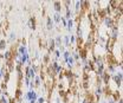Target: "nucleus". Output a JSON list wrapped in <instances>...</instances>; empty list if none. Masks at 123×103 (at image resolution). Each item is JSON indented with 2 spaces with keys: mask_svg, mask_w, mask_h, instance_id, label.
<instances>
[{
  "mask_svg": "<svg viewBox=\"0 0 123 103\" xmlns=\"http://www.w3.org/2000/svg\"><path fill=\"white\" fill-rule=\"evenodd\" d=\"M120 34H121V27L114 26L112 29L110 30V33H109V36H108V39H109L110 42H112V43H116Z\"/></svg>",
  "mask_w": 123,
  "mask_h": 103,
  "instance_id": "f257e3e1",
  "label": "nucleus"
},
{
  "mask_svg": "<svg viewBox=\"0 0 123 103\" xmlns=\"http://www.w3.org/2000/svg\"><path fill=\"white\" fill-rule=\"evenodd\" d=\"M111 79L115 82V84H116V87H117V90L121 91V88H122V79H123L122 70L118 69V71H116V75L111 76Z\"/></svg>",
  "mask_w": 123,
  "mask_h": 103,
  "instance_id": "f03ea898",
  "label": "nucleus"
},
{
  "mask_svg": "<svg viewBox=\"0 0 123 103\" xmlns=\"http://www.w3.org/2000/svg\"><path fill=\"white\" fill-rule=\"evenodd\" d=\"M102 21H103L104 26H105L107 29H109V30H111L114 26H115V19H114L112 17H110V15L104 17V18L102 19Z\"/></svg>",
  "mask_w": 123,
  "mask_h": 103,
  "instance_id": "7ed1b4c3",
  "label": "nucleus"
},
{
  "mask_svg": "<svg viewBox=\"0 0 123 103\" xmlns=\"http://www.w3.org/2000/svg\"><path fill=\"white\" fill-rule=\"evenodd\" d=\"M2 55H4V60H5V63L13 60V52H12L11 50H5Z\"/></svg>",
  "mask_w": 123,
  "mask_h": 103,
  "instance_id": "20e7f679",
  "label": "nucleus"
},
{
  "mask_svg": "<svg viewBox=\"0 0 123 103\" xmlns=\"http://www.w3.org/2000/svg\"><path fill=\"white\" fill-rule=\"evenodd\" d=\"M27 26H29L32 31H34V30L37 29V20H36L34 17H30V19L27 20Z\"/></svg>",
  "mask_w": 123,
  "mask_h": 103,
  "instance_id": "39448f33",
  "label": "nucleus"
},
{
  "mask_svg": "<svg viewBox=\"0 0 123 103\" xmlns=\"http://www.w3.org/2000/svg\"><path fill=\"white\" fill-rule=\"evenodd\" d=\"M47 50H49V53L53 52L56 50V44H55V39L53 38H50L49 42H47Z\"/></svg>",
  "mask_w": 123,
  "mask_h": 103,
  "instance_id": "423d86ee",
  "label": "nucleus"
},
{
  "mask_svg": "<svg viewBox=\"0 0 123 103\" xmlns=\"http://www.w3.org/2000/svg\"><path fill=\"white\" fill-rule=\"evenodd\" d=\"M27 94H29V98H30V101H37V98L39 97L38 96V92L37 91H34V90H31V91H27Z\"/></svg>",
  "mask_w": 123,
  "mask_h": 103,
  "instance_id": "0eeeda50",
  "label": "nucleus"
},
{
  "mask_svg": "<svg viewBox=\"0 0 123 103\" xmlns=\"http://www.w3.org/2000/svg\"><path fill=\"white\" fill-rule=\"evenodd\" d=\"M53 25H55V23H53L52 18H51V17H47V18H46V26H47V30H49V31H52V30H53Z\"/></svg>",
  "mask_w": 123,
  "mask_h": 103,
  "instance_id": "6e6552de",
  "label": "nucleus"
},
{
  "mask_svg": "<svg viewBox=\"0 0 123 103\" xmlns=\"http://www.w3.org/2000/svg\"><path fill=\"white\" fill-rule=\"evenodd\" d=\"M29 58H30L29 52H26V53H24V55L20 56V64H21V66H23V65H26V62H27Z\"/></svg>",
  "mask_w": 123,
  "mask_h": 103,
  "instance_id": "1a4fd4ad",
  "label": "nucleus"
},
{
  "mask_svg": "<svg viewBox=\"0 0 123 103\" xmlns=\"http://www.w3.org/2000/svg\"><path fill=\"white\" fill-rule=\"evenodd\" d=\"M52 6H53L56 13H61L62 12V2L61 1H55V2L52 4Z\"/></svg>",
  "mask_w": 123,
  "mask_h": 103,
  "instance_id": "9d476101",
  "label": "nucleus"
},
{
  "mask_svg": "<svg viewBox=\"0 0 123 103\" xmlns=\"http://www.w3.org/2000/svg\"><path fill=\"white\" fill-rule=\"evenodd\" d=\"M74 25H75V20H74V19H68V20H66V29H68L69 32L72 31Z\"/></svg>",
  "mask_w": 123,
  "mask_h": 103,
  "instance_id": "9b49d317",
  "label": "nucleus"
},
{
  "mask_svg": "<svg viewBox=\"0 0 123 103\" xmlns=\"http://www.w3.org/2000/svg\"><path fill=\"white\" fill-rule=\"evenodd\" d=\"M33 83H34V88H40V85H42V78H40V76H36L34 77V79H33Z\"/></svg>",
  "mask_w": 123,
  "mask_h": 103,
  "instance_id": "f8f14e48",
  "label": "nucleus"
},
{
  "mask_svg": "<svg viewBox=\"0 0 123 103\" xmlns=\"http://www.w3.org/2000/svg\"><path fill=\"white\" fill-rule=\"evenodd\" d=\"M64 18H65L66 20L74 18V12L71 11V8H66V10H65V15H64Z\"/></svg>",
  "mask_w": 123,
  "mask_h": 103,
  "instance_id": "ddd939ff",
  "label": "nucleus"
},
{
  "mask_svg": "<svg viewBox=\"0 0 123 103\" xmlns=\"http://www.w3.org/2000/svg\"><path fill=\"white\" fill-rule=\"evenodd\" d=\"M61 13H53V15H52V20H53V23H56V24H59L61 23Z\"/></svg>",
  "mask_w": 123,
  "mask_h": 103,
  "instance_id": "4468645a",
  "label": "nucleus"
},
{
  "mask_svg": "<svg viewBox=\"0 0 123 103\" xmlns=\"http://www.w3.org/2000/svg\"><path fill=\"white\" fill-rule=\"evenodd\" d=\"M50 62H51V59H50V53L47 52V53H45L44 56H43V65H49L50 64Z\"/></svg>",
  "mask_w": 123,
  "mask_h": 103,
  "instance_id": "2eb2a0df",
  "label": "nucleus"
},
{
  "mask_svg": "<svg viewBox=\"0 0 123 103\" xmlns=\"http://www.w3.org/2000/svg\"><path fill=\"white\" fill-rule=\"evenodd\" d=\"M62 42H63V44H64V47H69V46H70V40H69V34L64 36V37H63V39H62Z\"/></svg>",
  "mask_w": 123,
  "mask_h": 103,
  "instance_id": "dca6fc26",
  "label": "nucleus"
},
{
  "mask_svg": "<svg viewBox=\"0 0 123 103\" xmlns=\"http://www.w3.org/2000/svg\"><path fill=\"white\" fill-rule=\"evenodd\" d=\"M21 96H23V91H21V89H17L15 90V94H14V98L15 100H21Z\"/></svg>",
  "mask_w": 123,
  "mask_h": 103,
  "instance_id": "f3484780",
  "label": "nucleus"
},
{
  "mask_svg": "<svg viewBox=\"0 0 123 103\" xmlns=\"http://www.w3.org/2000/svg\"><path fill=\"white\" fill-rule=\"evenodd\" d=\"M15 39H17V34H15L14 32H11L10 36H8V40H6V42H8V43H13V42H15Z\"/></svg>",
  "mask_w": 123,
  "mask_h": 103,
  "instance_id": "a211bd4d",
  "label": "nucleus"
},
{
  "mask_svg": "<svg viewBox=\"0 0 123 103\" xmlns=\"http://www.w3.org/2000/svg\"><path fill=\"white\" fill-rule=\"evenodd\" d=\"M55 44H56V46H57L58 49L62 46L63 42H62V37H61V36H57V37L55 38Z\"/></svg>",
  "mask_w": 123,
  "mask_h": 103,
  "instance_id": "6ab92c4d",
  "label": "nucleus"
},
{
  "mask_svg": "<svg viewBox=\"0 0 123 103\" xmlns=\"http://www.w3.org/2000/svg\"><path fill=\"white\" fill-rule=\"evenodd\" d=\"M6 46H7V42L2 38V39H0V50L1 51H5L6 50Z\"/></svg>",
  "mask_w": 123,
  "mask_h": 103,
  "instance_id": "aec40b11",
  "label": "nucleus"
},
{
  "mask_svg": "<svg viewBox=\"0 0 123 103\" xmlns=\"http://www.w3.org/2000/svg\"><path fill=\"white\" fill-rule=\"evenodd\" d=\"M79 11H80V0L75 2V12L77 14H79Z\"/></svg>",
  "mask_w": 123,
  "mask_h": 103,
  "instance_id": "412c9836",
  "label": "nucleus"
},
{
  "mask_svg": "<svg viewBox=\"0 0 123 103\" xmlns=\"http://www.w3.org/2000/svg\"><path fill=\"white\" fill-rule=\"evenodd\" d=\"M70 55H71V53H70V50H65V51L62 53V56H63V62H65V59L68 58Z\"/></svg>",
  "mask_w": 123,
  "mask_h": 103,
  "instance_id": "4be33fe9",
  "label": "nucleus"
},
{
  "mask_svg": "<svg viewBox=\"0 0 123 103\" xmlns=\"http://www.w3.org/2000/svg\"><path fill=\"white\" fill-rule=\"evenodd\" d=\"M62 6H64L65 10H66V8H70V7H71V1H70V0H66V1L62 2Z\"/></svg>",
  "mask_w": 123,
  "mask_h": 103,
  "instance_id": "5701e85b",
  "label": "nucleus"
},
{
  "mask_svg": "<svg viewBox=\"0 0 123 103\" xmlns=\"http://www.w3.org/2000/svg\"><path fill=\"white\" fill-rule=\"evenodd\" d=\"M69 40H70V45H74L76 43V36H75V34L69 36Z\"/></svg>",
  "mask_w": 123,
  "mask_h": 103,
  "instance_id": "b1692460",
  "label": "nucleus"
},
{
  "mask_svg": "<svg viewBox=\"0 0 123 103\" xmlns=\"http://www.w3.org/2000/svg\"><path fill=\"white\" fill-rule=\"evenodd\" d=\"M0 103H10V101H8V98L6 97V96H4L2 94L0 95Z\"/></svg>",
  "mask_w": 123,
  "mask_h": 103,
  "instance_id": "393cba45",
  "label": "nucleus"
},
{
  "mask_svg": "<svg viewBox=\"0 0 123 103\" xmlns=\"http://www.w3.org/2000/svg\"><path fill=\"white\" fill-rule=\"evenodd\" d=\"M53 53H55V57H56L55 59H57V60H58V59L61 58V52H59V50H58V49H56V50L53 51Z\"/></svg>",
  "mask_w": 123,
  "mask_h": 103,
  "instance_id": "a878e982",
  "label": "nucleus"
},
{
  "mask_svg": "<svg viewBox=\"0 0 123 103\" xmlns=\"http://www.w3.org/2000/svg\"><path fill=\"white\" fill-rule=\"evenodd\" d=\"M2 78H4V83H6V84H7V82L10 81V74H8V72H6V74L2 76Z\"/></svg>",
  "mask_w": 123,
  "mask_h": 103,
  "instance_id": "bb28decb",
  "label": "nucleus"
},
{
  "mask_svg": "<svg viewBox=\"0 0 123 103\" xmlns=\"http://www.w3.org/2000/svg\"><path fill=\"white\" fill-rule=\"evenodd\" d=\"M45 97H38L37 98V103H45Z\"/></svg>",
  "mask_w": 123,
  "mask_h": 103,
  "instance_id": "cd10ccee",
  "label": "nucleus"
},
{
  "mask_svg": "<svg viewBox=\"0 0 123 103\" xmlns=\"http://www.w3.org/2000/svg\"><path fill=\"white\" fill-rule=\"evenodd\" d=\"M55 102L56 103H62V98L59 97V96H57V97L55 98Z\"/></svg>",
  "mask_w": 123,
  "mask_h": 103,
  "instance_id": "c85d7f7f",
  "label": "nucleus"
},
{
  "mask_svg": "<svg viewBox=\"0 0 123 103\" xmlns=\"http://www.w3.org/2000/svg\"><path fill=\"white\" fill-rule=\"evenodd\" d=\"M107 103H116V102H115L111 97H108V98H107Z\"/></svg>",
  "mask_w": 123,
  "mask_h": 103,
  "instance_id": "c756f323",
  "label": "nucleus"
},
{
  "mask_svg": "<svg viewBox=\"0 0 123 103\" xmlns=\"http://www.w3.org/2000/svg\"><path fill=\"white\" fill-rule=\"evenodd\" d=\"M82 103H89V102H88V101H86V98H85V97H84V98H83V100H82Z\"/></svg>",
  "mask_w": 123,
  "mask_h": 103,
  "instance_id": "7c9ffc66",
  "label": "nucleus"
},
{
  "mask_svg": "<svg viewBox=\"0 0 123 103\" xmlns=\"http://www.w3.org/2000/svg\"><path fill=\"white\" fill-rule=\"evenodd\" d=\"M0 60H4V55L2 53H0Z\"/></svg>",
  "mask_w": 123,
  "mask_h": 103,
  "instance_id": "2f4dec72",
  "label": "nucleus"
},
{
  "mask_svg": "<svg viewBox=\"0 0 123 103\" xmlns=\"http://www.w3.org/2000/svg\"><path fill=\"white\" fill-rule=\"evenodd\" d=\"M99 103H107V102H105V101H101Z\"/></svg>",
  "mask_w": 123,
  "mask_h": 103,
  "instance_id": "473e14b6",
  "label": "nucleus"
},
{
  "mask_svg": "<svg viewBox=\"0 0 123 103\" xmlns=\"http://www.w3.org/2000/svg\"><path fill=\"white\" fill-rule=\"evenodd\" d=\"M1 94H2V90H1V88H0V95H1Z\"/></svg>",
  "mask_w": 123,
  "mask_h": 103,
  "instance_id": "72a5a7b5",
  "label": "nucleus"
},
{
  "mask_svg": "<svg viewBox=\"0 0 123 103\" xmlns=\"http://www.w3.org/2000/svg\"><path fill=\"white\" fill-rule=\"evenodd\" d=\"M0 78H2V75H1V72H0Z\"/></svg>",
  "mask_w": 123,
  "mask_h": 103,
  "instance_id": "f704fd0d",
  "label": "nucleus"
}]
</instances>
